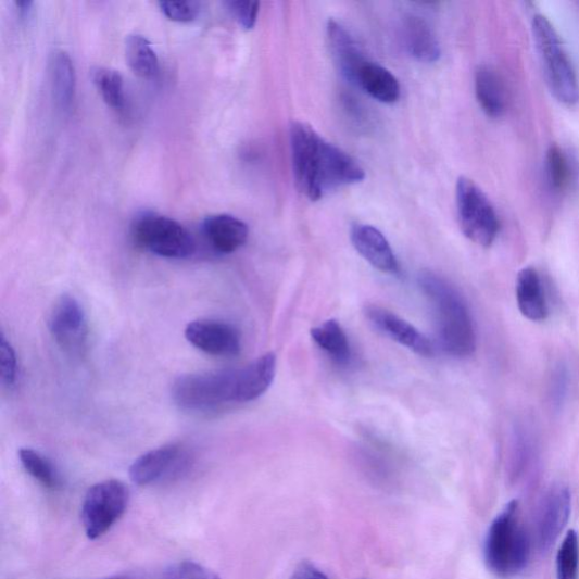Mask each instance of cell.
<instances>
[{
  "label": "cell",
  "instance_id": "obj_1",
  "mask_svg": "<svg viewBox=\"0 0 579 579\" xmlns=\"http://www.w3.org/2000/svg\"><path fill=\"white\" fill-rule=\"evenodd\" d=\"M275 373L277 356L266 353L242 368L184 375L173 386V399L180 408L194 412L252 402L269 389Z\"/></svg>",
  "mask_w": 579,
  "mask_h": 579
},
{
  "label": "cell",
  "instance_id": "obj_2",
  "mask_svg": "<svg viewBox=\"0 0 579 579\" xmlns=\"http://www.w3.org/2000/svg\"><path fill=\"white\" fill-rule=\"evenodd\" d=\"M290 141L295 185L309 200L319 201L329 191L365 179L360 163L326 142L309 124L294 122L290 128Z\"/></svg>",
  "mask_w": 579,
  "mask_h": 579
},
{
  "label": "cell",
  "instance_id": "obj_3",
  "mask_svg": "<svg viewBox=\"0 0 579 579\" xmlns=\"http://www.w3.org/2000/svg\"><path fill=\"white\" fill-rule=\"evenodd\" d=\"M419 286L435 311L438 337L443 350L454 357H467L477 349L474 320L457 290L437 274L424 270Z\"/></svg>",
  "mask_w": 579,
  "mask_h": 579
},
{
  "label": "cell",
  "instance_id": "obj_4",
  "mask_svg": "<svg viewBox=\"0 0 579 579\" xmlns=\"http://www.w3.org/2000/svg\"><path fill=\"white\" fill-rule=\"evenodd\" d=\"M531 542L519 518L517 502H512L494 518L488 531L484 557L488 568L495 575L509 578L527 567Z\"/></svg>",
  "mask_w": 579,
  "mask_h": 579
},
{
  "label": "cell",
  "instance_id": "obj_5",
  "mask_svg": "<svg viewBox=\"0 0 579 579\" xmlns=\"http://www.w3.org/2000/svg\"><path fill=\"white\" fill-rule=\"evenodd\" d=\"M532 33L546 85L554 97L566 105L579 99V81L555 26L543 15H536Z\"/></svg>",
  "mask_w": 579,
  "mask_h": 579
},
{
  "label": "cell",
  "instance_id": "obj_6",
  "mask_svg": "<svg viewBox=\"0 0 579 579\" xmlns=\"http://www.w3.org/2000/svg\"><path fill=\"white\" fill-rule=\"evenodd\" d=\"M131 236L144 250L165 259H188L197 251L194 237L168 216L148 213L137 217Z\"/></svg>",
  "mask_w": 579,
  "mask_h": 579
},
{
  "label": "cell",
  "instance_id": "obj_7",
  "mask_svg": "<svg viewBox=\"0 0 579 579\" xmlns=\"http://www.w3.org/2000/svg\"><path fill=\"white\" fill-rule=\"evenodd\" d=\"M456 206L461 229L478 246L490 247L500 232V218L482 189L471 179L456 184Z\"/></svg>",
  "mask_w": 579,
  "mask_h": 579
},
{
  "label": "cell",
  "instance_id": "obj_8",
  "mask_svg": "<svg viewBox=\"0 0 579 579\" xmlns=\"http://www.w3.org/2000/svg\"><path fill=\"white\" fill-rule=\"evenodd\" d=\"M128 502L129 491L118 480H106L90 488L81 505L87 537L96 540L112 529L125 514Z\"/></svg>",
  "mask_w": 579,
  "mask_h": 579
},
{
  "label": "cell",
  "instance_id": "obj_9",
  "mask_svg": "<svg viewBox=\"0 0 579 579\" xmlns=\"http://www.w3.org/2000/svg\"><path fill=\"white\" fill-rule=\"evenodd\" d=\"M49 330L54 341L66 352L78 353L88 339V320L80 303L63 294L54 303L49 316Z\"/></svg>",
  "mask_w": 579,
  "mask_h": 579
},
{
  "label": "cell",
  "instance_id": "obj_10",
  "mask_svg": "<svg viewBox=\"0 0 579 579\" xmlns=\"http://www.w3.org/2000/svg\"><path fill=\"white\" fill-rule=\"evenodd\" d=\"M187 458V453L180 445H165L137 458L129 468V477L137 486H151L173 479L184 471Z\"/></svg>",
  "mask_w": 579,
  "mask_h": 579
},
{
  "label": "cell",
  "instance_id": "obj_11",
  "mask_svg": "<svg viewBox=\"0 0 579 579\" xmlns=\"http://www.w3.org/2000/svg\"><path fill=\"white\" fill-rule=\"evenodd\" d=\"M185 337L190 344L214 356H235L241 350L238 330L223 322H191L185 329Z\"/></svg>",
  "mask_w": 579,
  "mask_h": 579
},
{
  "label": "cell",
  "instance_id": "obj_12",
  "mask_svg": "<svg viewBox=\"0 0 579 579\" xmlns=\"http://www.w3.org/2000/svg\"><path fill=\"white\" fill-rule=\"evenodd\" d=\"M366 316L385 337L418 355L426 357L433 355V345L430 340L415 326L394 313L379 306H369L366 309Z\"/></svg>",
  "mask_w": 579,
  "mask_h": 579
},
{
  "label": "cell",
  "instance_id": "obj_13",
  "mask_svg": "<svg viewBox=\"0 0 579 579\" xmlns=\"http://www.w3.org/2000/svg\"><path fill=\"white\" fill-rule=\"evenodd\" d=\"M327 40L330 53L340 73L351 83L356 81L362 68L369 62L345 27L336 20L327 24Z\"/></svg>",
  "mask_w": 579,
  "mask_h": 579
},
{
  "label": "cell",
  "instance_id": "obj_14",
  "mask_svg": "<svg viewBox=\"0 0 579 579\" xmlns=\"http://www.w3.org/2000/svg\"><path fill=\"white\" fill-rule=\"evenodd\" d=\"M351 241L355 251L378 270L388 274L399 272V262L392 247L378 229L368 225H355L351 230Z\"/></svg>",
  "mask_w": 579,
  "mask_h": 579
},
{
  "label": "cell",
  "instance_id": "obj_15",
  "mask_svg": "<svg viewBox=\"0 0 579 579\" xmlns=\"http://www.w3.org/2000/svg\"><path fill=\"white\" fill-rule=\"evenodd\" d=\"M570 505L571 499L567 488L561 487L547 495L538 528V541L541 550H549L559 538L568 521Z\"/></svg>",
  "mask_w": 579,
  "mask_h": 579
},
{
  "label": "cell",
  "instance_id": "obj_16",
  "mask_svg": "<svg viewBox=\"0 0 579 579\" xmlns=\"http://www.w3.org/2000/svg\"><path fill=\"white\" fill-rule=\"evenodd\" d=\"M203 230L214 251L221 254L235 253L250 236V230L243 221L229 214L207 217L204 221Z\"/></svg>",
  "mask_w": 579,
  "mask_h": 579
},
{
  "label": "cell",
  "instance_id": "obj_17",
  "mask_svg": "<svg viewBox=\"0 0 579 579\" xmlns=\"http://www.w3.org/2000/svg\"><path fill=\"white\" fill-rule=\"evenodd\" d=\"M402 38L413 59L433 63L440 58V46L429 23L417 15H407L402 23Z\"/></svg>",
  "mask_w": 579,
  "mask_h": 579
},
{
  "label": "cell",
  "instance_id": "obj_18",
  "mask_svg": "<svg viewBox=\"0 0 579 579\" xmlns=\"http://www.w3.org/2000/svg\"><path fill=\"white\" fill-rule=\"evenodd\" d=\"M516 299L524 317L532 322H543L547 318V302L536 268L526 267L519 270L516 280Z\"/></svg>",
  "mask_w": 579,
  "mask_h": 579
},
{
  "label": "cell",
  "instance_id": "obj_19",
  "mask_svg": "<svg viewBox=\"0 0 579 579\" xmlns=\"http://www.w3.org/2000/svg\"><path fill=\"white\" fill-rule=\"evenodd\" d=\"M478 102L490 118L502 117L507 109V92L501 74L492 66H478L475 75Z\"/></svg>",
  "mask_w": 579,
  "mask_h": 579
},
{
  "label": "cell",
  "instance_id": "obj_20",
  "mask_svg": "<svg viewBox=\"0 0 579 579\" xmlns=\"http://www.w3.org/2000/svg\"><path fill=\"white\" fill-rule=\"evenodd\" d=\"M355 86L361 87L372 98L386 104L395 103L401 96L398 78L385 67L372 61L362 68Z\"/></svg>",
  "mask_w": 579,
  "mask_h": 579
},
{
  "label": "cell",
  "instance_id": "obj_21",
  "mask_svg": "<svg viewBox=\"0 0 579 579\" xmlns=\"http://www.w3.org/2000/svg\"><path fill=\"white\" fill-rule=\"evenodd\" d=\"M50 79L53 99L58 105L68 112L76 96V73L74 64L66 51L59 50L50 61Z\"/></svg>",
  "mask_w": 579,
  "mask_h": 579
},
{
  "label": "cell",
  "instance_id": "obj_22",
  "mask_svg": "<svg viewBox=\"0 0 579 579\" xmlns=\"http://www.w3.org/2000/svg\"><path fill=\"white\" fill-rule=\"evenodd\" d=\"M314 342L325 351L330 360L341 366L350 363L352 352L349 339L341 324L329 319L311 330Z\"/></svg>",
  "mask_w": 579,
  "mask_h": 579
},
{
  "label": "cell",
  "instance_id": "obj_23",
  "mask_svg": "<svg viewBox=\"0 0 579 579\" xmlns=\"http://www.w3.org/2000/svg\"><path fill=\"white\" fill-rule=\"evenodd\" d=\"M545 176L551 190L566 194L575 181V168L568 153L558 146L549 149L545 156Z\"/></svg>",
  "mask_w": 579,
  "mask_h": 579
},
{
  "label": "cell",
  "instance_id": "obj_24",
  "mask_svg": "<svg viewBox=\"0 0 579 579\" xmlns=\"http://www.w3.org/2000/svg\"><path fill=\"white\" fill-rule=\"evenodd\" d=\"M126 60L130 70L142 78H154L159 74V60L150 41L140 35L126 39Z\"/></svg>",
  "mask_w": 579,
  "mask_h": 579
},
{
  "label": "cell",
  "instance_id": "obj_25",
  "mask_svg": "<svg viewBox=\"0 0 579 579\" xmlns=\"http://www.w3.org/2000/svg\"><path fill=\"white\" fill-rule=\"evenodd\" d=\"M93 83L103 101L123 115L126 112L124 79L119 72L97 67L92 71Z\"/></svg>",
  "mask_w": 579,
  "mask_h": 579
},
{
  "label": "cell",
  "instance_id": "obj_26",
  "mask_svg": "<svg viewBox=\"0 0 579 579\" xmlns=\"http://www.w3.org/2000/svg\"><path fill=\"white\" fill-rule=\"evenodd\" d=\"M24 470L34 479L49 489L58 488L61 483L60 476L52 463L32 449H22L18 452Z\"/></svg>",
  "mask_w": 579,
  "mask_h": 579
},
{
  "label": "cell",
  "instance_id": "obj_27",
  "mask_svg": "<svg viewBox=\"0 0 579 579\" xmlns=\"http://www.w3.org/2000/svg\"><path fill=\"white\" fill-rule=\"evenodd\" d=\"M557 579H579V538L567 532L557 554Z\"/></svg>",
  "mask_w": 579,
  "mask_h": 579
},
{
  "label": "cell",
  "instance_id": "obj_28",
  "mask_svg": "<svg viewBox=\"0 0 579 579\" xmlns=\"http://www.w3.org/2000/svg\"><path fill=\"white\" fill-rule=\"evenodd\" d=\"M161 579H221L211 569L194 563L181 562L164 571Z\"/></svg>",
  "mask_w": 579,
  "mask_h": 579
},
{
  "label": "cell",
  "instance_id": "obj_29",
  "mask_svg": "<svg viewBox=\"0 0 579 579\" xmlns=\"http://www.w3.org/2000/svg\"><path fill=\"white\" fill-rule=\"evenodd\" d=\"M226 7L243 29H253L260 12L259 2H250V0H231V2L226 3Z\"/></svg>",
  "mask_w": 579,
  "mask_h": 579
},
{
  "label": "cell",
  "instance_id": "obj_30",
  "mask_svg": "<svg viewBox=\"0 0 579 579\" xmlns=\"http://www.w3.org/2000/svg\"><path fill=\"white\" fill-rule=\"evenodd\" d=\"M0 375L7 386H13L17 378L16 354L4 335L0 337Z\"/></svg>",
  "mask_w": 579,
  "mask_h": 579
},
{
  "label": "cell",
  "instance_id": "obj_31",
  "mask_svg": "<svg viewBox=\"0 0 579 579\" xmlns=\"http://www.w3.org/2000/svg\"><path fill=\"white\" fill-rule=\"evenodd\" d=\"M159 7L165 16L180 23L194 21L200 14L198 2H160Z\"/></svg>",
  "mask_w": 579,
  "mask_h": 579
},
{
  "label": "cell",
  "instance_id": "obj_32",
  "mask_svg": "<svg viewBox=\"0 0 579 579\" xmlns=\"http://www.w3.org/2000/svg\"><path fill=\"white\" fill-rule=\"evenodd\" d=\"M290 579H328V577L311 564H301Z\"/></svg>",
  "mask_w": 579,
  "mask_h": 579
},
{
  "label": "cell",
  "instance_id": "obj_33",
  "mask_svg": "<svg viewBox=\"0 0 579 579\" xmlns=\"http://www.w3.org/2000/svg\"><path fill=\"white\" fill-rule=\"evenodd\" d=\"M105 579H130V578H127V577H114V578H105Z\"/></svg>",
  "mask_w": 579,
  "mask_h": 579
}]
</instances>
